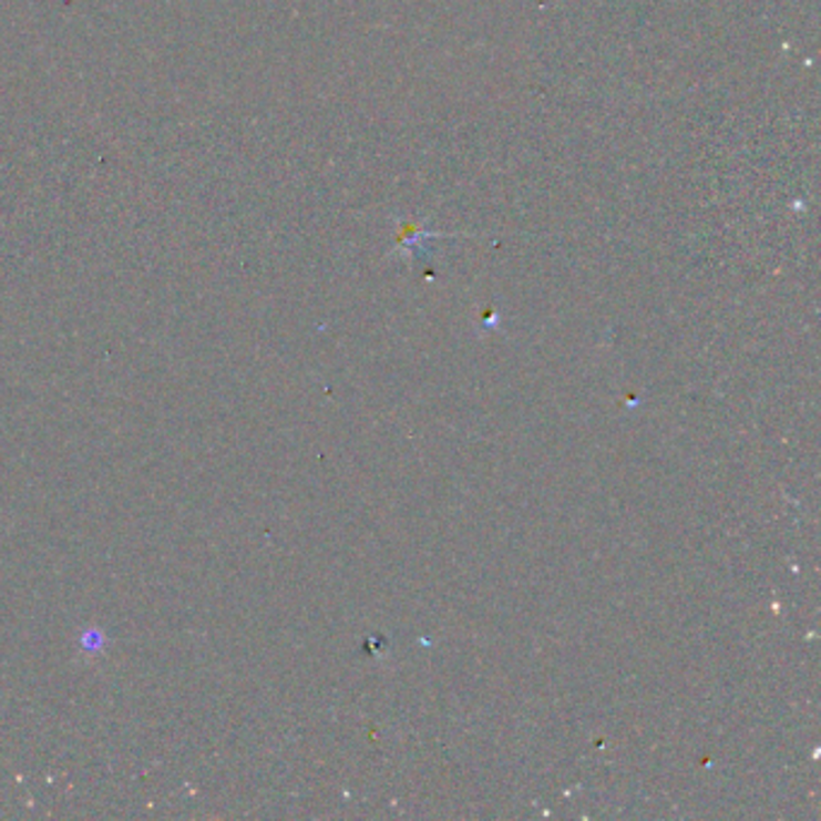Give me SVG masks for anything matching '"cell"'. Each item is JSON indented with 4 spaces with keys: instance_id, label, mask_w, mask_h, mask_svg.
<instances>
[{
    "instance_id": "obj_1",
    "label": "cell",
    "mask_w": 821,
    "mask_h": 821,
    "mask_svg": "<svg viewBox=\"0 0 821 821\" xmlns=\"http://www.w3.org/2000/svg\"><path fill=\"white\" fill-rule=\"evenodd\" d=\"M441 236H451V234H439V232H424L420 227L414 225H402L400 234H398V246L396 250H414V248H422V242L424 239H441Z\"/></svg>"
}]
</instances>
